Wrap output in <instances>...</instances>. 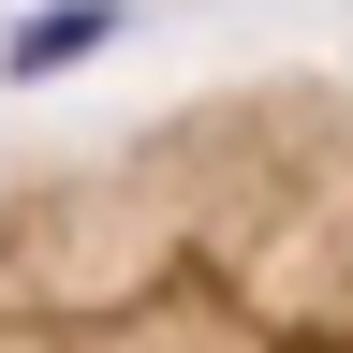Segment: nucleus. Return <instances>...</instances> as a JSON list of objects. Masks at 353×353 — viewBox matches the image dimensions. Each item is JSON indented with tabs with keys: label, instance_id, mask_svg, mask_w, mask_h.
<instances>
[{
	"label": "nucleus",
	"instance_id": "obj_1",
	"mask_svg": "<svg viewBox=\"0 0 353 353\" xmlns=\"http://www.w3.org/2000/svg\"><path fill=\"white\" fill-rule=\"evenodd\" d=\"M118 30H132V0H44V15L0 30V74H59V59H88V44H118Z\"/></svg>",
	"mask_w": 353,
	"mask_h": 353
}]
</instances>
